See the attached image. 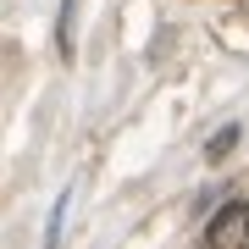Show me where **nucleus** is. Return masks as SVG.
Listing matches in <instances>:
<instances>
[{
	"instance_id": "1",
	"label": "nucleus",
	"mask_w": 249,
	"mask_h": 249,
	"mask_svg": "<svg viewBox=\"0 0 249 249\" xmlns=\"http://www.w3.org/2000/svg\"><path fill=\"white\" fill-rule=\"evenodd\" d=\"M205 244L211 249H249V199H227L205 227Z\"/></svg>"
}]
</instances>
